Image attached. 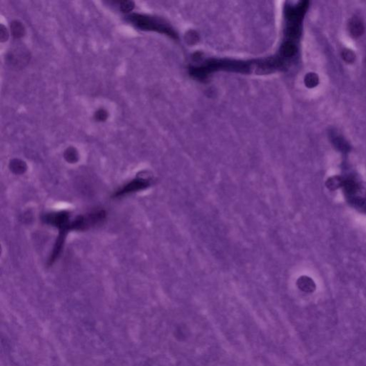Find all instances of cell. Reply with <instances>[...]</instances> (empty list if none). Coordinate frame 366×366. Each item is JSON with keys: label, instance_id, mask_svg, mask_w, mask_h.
Returning a JSON list of instances; mask_svg holds the SVG:
<instances>
[{"label": "cell", "instance_id": "cell-1", "mask_svg": "<svg viewBox=\"0 0 366 366\" xmlns=\"http://www.w3.org/2000/svg\"><path fill=\"white\" fill-rule=\"evenodd\" d=\"M127 21L136 28L144 31L157 32L178 39L177 32L166 21L156 17L139 13H132L127 17Z\"/></svg>", "mask_w": 366, "mask_h": 366}, {"label": "cell", "instance_id": "cell-2", "mask_svg": "<svg viewBox=\"0 0 366 366\" xmlns=\"http://www.w3.org/2000/svg\"><path fill=\"white\" fill-rule=\"evenodd\" d=\"M30 58V52L26 48L15 47L7 53L6 61L10 67L21 69L29 63Z\"/></svg>", "mask_w": 366, "mask_h": 366}, {"label": "cell", "instance_id": "cell-3", "mask_svg": "<svg viewBox=\"0 0 366 366\" xmlns=\"http://www.w3.org/2000/svg\"><path fill=\"white\" fill-rule=\"evenodd\" d=\"M44 220L47 223L57 227L59 231L60 230L71 231V222L70 221V215L67 212L62 211L46 215Z\"/></svg>", "mask_w": 366, "mask_h": 366}, {"label": "cell", "instance_id": "cell-4", "mask_svg": "<svg viewBox=\"0 0 366 366\" xmlns=\"http://www.w3.org/2000/svg\"><path fill=\"white\" fill-rule=\"evenodd\" d=\"M150 184V180L138 177V178L134 179V180L130 181V182L127 183L123 188L117 190L116 193L113 195V197H119L124 196L125 195H128V194L135 193V192L140 191V190H144L145 188H148Z\"/></svg>", "mask_w": 366, "mask_h": 366}, {"label": "cell", "instance_id": "cell-5", "mask_svg": "<svg viewBox=\"0 0 366 366\" xmlns=\"http://www.w3.org/2000/svg\"><path fill=\"white\" fill-rule=\"evenodd\" d=\"M10 30L12 35L15 39H20L26 34L24 25L19 20H14L10 23Z\"/></svg>", "mask_w": 366, "mask_h": 366}, {"label": "cell", "instance_id": "cell-6", "mask_svg": "<svg viewBox=\"0 0 366 366\" xmlns=\"http://www.w3.org/2000/svg\"><path fill=\"white\" fill-rule=\"evenodd\" d=\"M349 25L351 35L354 36V37H359L360 35L363 34L364 30L363 23L358 18H353V19H351Z\"/></svg>", "mask_w": 366, "mask_h": 366}, {"label": "cell", "instance_id": "cell-7", "mask_svg": "<svg viewBox=\"0 0 366 366\" xmlns=\"http://www.w3.org/2000/svg\"><path fill=\"white\" fill-rule=\"evenodd\" d=\"M299 288L303 291L312 292L315 289V284L313 280L307 276L300 278L298 282Z\"/></svg>", "mask_w": 366, "mask_h": 366}, {"label": "cell", "instance_id": "cell-8", "mask_svg": "<svg viewBox=\"0 0 366 366\" xmlns=\"http://www.w3.org/2000/svg\"><path fill=\"white\" fill-rule=\"evenodd\" d=\"M344 178L340 176H333L329 177L326 180V186L328 189L336 190L344 186Z\"/></svg>", "mask_w": 366, "mask_h": 366}, {"label": "cell", "instance_id": "cell-9", "mask_svg": "<svg viewBox=\"0 0 366 366\" xmlns=\"http://www.w3.org/2000/svg\"><path fill=\"white\" fill-rule=\"evenodd\" d=\"M134 7H135V4L133 1L125 0V1L120 2V10L123 13H130L134 10Z\"/></svg>", "mask_w": 366, "mask_h": 366}, {"label": "cell", "instance_id": "cell-10", "mask_svg": "<svg viewBox=\"0 0 366 366\" xmlns=\"http://www.w3.org/2000/svg\"><path fill=\"white\" fill-rule=\"evenodd\" d=\"M108 112L104 108L98 109L94 114L95 120L99 123H104L108 119Z\"/></svg>", "mask_w": 366, "mask_h": 366}, {"label": "cell", "instance_id": "cell-11", "mask_svg": "<svg viewBox=\"0 0 366 366\" xmlns=\"http://www.w3.org/2000/svg\"><path fill=\"white\" fill-rule=\"evenodd\" d=\"M64 157L69 162H75V161H78V153L76 149L73 148V147L68 148L65 152H64Z\"/></svg>", "mask_w": 366, "mask_h": 366}, {"label": "cell", "instance_id": "cell-12", "mask_svg": "<svg viewBox=\"0 0 366 366\" xmlns=\"http://www.w3.org/2000/svg\"><path fill=\"white\" fill-rule=\"evenodd\" d=\"M336 148L339 150H341L342 152H348L349 150V145L346 142L344 141L342 138L336 136L334 138V141H333Z\"/></svg>", "mask_w": 366, "mask_h": 366}, {"label": "cell", "instance_id": "cell-13", "mask_svg": "<svg viewBox=\"0 0 366 366\" xmlns=\"http://www.w3.org/2000/svg\"><path fill=\"white\" fill-rule=\"evenodd\" d=\"M10 38V32L8 29L2 24L0 26V41L1 42H5Z\"/></svg>", "mask_w": 366, "mask_h": 366}, {"label": "cell", "instance_id": "cell-14", "mask_svg": "<svg viewBox=\"0 0 366 366\" xmlns=\"http://www.w3.org/2000/svg\"><path fill=\"white\" fill-rule=\"evenodd\" d=\"M306 82H308V85L310 87H314L317 85V82H318V78H317L315 75H308V78L306 79Z\"/></svg>", "mask_w": 366, "mask_h": 366}, {"label": "cell", "instance_id": "cell-15", "mask_svg": "<svg viewBox=\"0 0 366 366\" xmlns=\"http://www.w3.org/2000/svg\"><path fill=\"white\" fill-rule=\"evenodd\" d=\"M344 59H346V60L348 61V62H351L353 61V60H354L355 56L352 52L348 50V51L344 52Z\"/></svg>", "mask_w": 366, "mask_h": 366}]
</instances>
